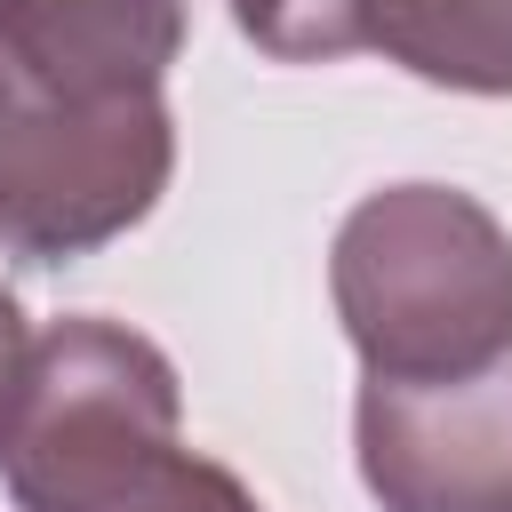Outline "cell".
Returning <instances> with one entry per match:
<instances>
[{"mask_svg":"<svg viewBox=\"0 0 512 512\" xmlns=\"http://www.w3.org/2000/svg\"><path fill=\"white\" fill-rule=\"evenodd\" d=\"M328 296L368 376L488 368L512 352V232L456 184H384L336 224Z\"/></svg>","mask_w":512,"mask_h":512,"instance_id":"obj_1","label":"cell"},{"mask_svg":"<svg viewBox=\"0 0 512 512\" xmlns=\"http://www.w3.org/2000/svg\"><path fill=\"white\" fill-rule=\"evenodd\" d=\"M176 448L184 384L152 336L96 312L32 336L0 416V480L16 512H112Z\"/></svg>","mask_w":512,"mask_h":512,"instance_id":"obj_2","label":"cell"},{"mask_svg":"<svg viewBox=\"0 0 512 512\" xmlns=\"http://www.w3.org/2000/svg\"><path fill=\"white\" fill-rule=\"evenodd\" d=\"M176 168L168 96L88 104L0 48V256L72 264L136 232Z\"/></svg>","mask_w":512,"mask_h":512,"instance_id":"obj_3","label":"cell"},{"mask_svg":"<svg viewBox=\"0 0 512 512\" xmlns=\"http://www.w3.org/2000/svg\"><path fill=\"white\" fill-rule=\"evenodd\" d=\"M352 448L384 512H512V352L464 376H368Z\"/></svg>","mask_w":512,"mask_h":512,"instance_id":"obj_4","label":"cell"},{"mask_svg":"<svg viewBox=\"0 0 512 512\" xmlns=\"http://www.w3.org/2000/svg\"><path fill=\"white\" fill-rule=\"evenodd\" d=\"M0 48L88 104L160 96L184 56V0H0Z\"/></svg>","mask_w":512,"mask_h":512,"instance_id":"obj_5","label":"cell"},{"mask_svg":"<svg viewBox=\"0 0 512 512\" xmlns=\"http://www.w3.org/2000/svg\"><path fill=\"white\" fill-rule=\"evenodd\" d=\"M360 48L456 96H512V0H360Z\"/></svg>","mask_w":512,"mask_h":512,"instance_id":"obj_6","label":"cell"},{"mask_svg":"<svg viewBox=\"0 0 512 512\" xmlns=\"http://www.w3.org/2000/svg\"><path fill=\"white\" fill-rule=\"evenodd\" d=\"M232 24L280 64H328L360 48V0H232Z\"/></svg>","mask_w":512,"mask_h":512,"instance_id":"obj_7","label":"cell"},{"mask_svg":"<svg viewBox=\"0 0 512 512\" xmlns=\"http://www.w3.org/2000/svg\"><path fill=\"white\" fill-rule=\"evenodd\" d=\"M112 512H264L256 496H248V480L240 472H224L216 456H200V448H176L152 480H136Z\"/></svg>","mask_w":512,"mask_h":512,"instance_id":"obj_8","label":"cell"},{"mask_svg":"<svg viewBox=\"0 0 512 512\" xmlns=\"http://www.w3.org/2000/svg\"><path fill=\"white\" fill-rule=\"evenodd\" d=\"M24 352H32L24 312H16V296L0 288V416H8V392H16V376H24Z\"/></svg>","mask_w":512,"mask_h":512,"instance_id":"obj_9","label":"cell"}]
</instances>
